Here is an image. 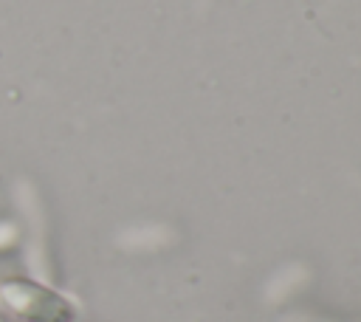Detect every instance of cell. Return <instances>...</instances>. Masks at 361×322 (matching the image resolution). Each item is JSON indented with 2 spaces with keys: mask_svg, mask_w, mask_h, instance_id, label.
Here are the masks:
<instances>
[{
  "mask_svg": "<svg viewBox=\"0 0 361 322\" xmlns=\"http://www.w3.org/2000/svg\"><path fill=\"white\" fill-rule=\"evenodd\" d=\"M0 311H3V305H0Z\"/></svg>",
  "mask_w": 361,
  "mask_h": 322,
  "instance_id": "obj_4",
  "label": "cell"
},
{
  "mask_svg": "<svg viewBox=\"0 0 361 322\" xmlns=\"http://www.w3.org/2000/svg\"><path fill=\"white\" fill-rule=\"evenodd\" d=\"M0 305L28 322H71L73 305L48 282L34 277H11L0 282Z\"/></svg>",
  "mask_w": 361,
  "mask_h": 322,
  "instance_id": "obj_1",
  "label": "cell"
},
{
  "mask_svg": "<svg viewBox=\"0 0 361 322\" xmlns=\"http://www.w3.org/2000/svg\"><path fill=\"white\" fill-rule=\"evenodd\" d=\"M14 198H17V206H20V212H31V206H39V203H37V192H34V189H31L25 181H20V184H17V189H14ZM25 217L31 220V223H28V226H31V240H28V243H42V240H39L42 217H39V215H37V217L25 215Z\"/></svg>",
  "mask_w": 361,
  "mask_h": 322,
  "instance_id": "obj_2",
  "label": "cell"
},
{
  "mask_svg": "<svg viewBox=\"0 0 361 322\" xmlns=\"http://www.w3.org/2000/svg\"><path fill=\"white\" fill-rule=\"evenodd\" d=\"M23 243V223L11 217H0V254L14 251Z\"/></svg>",
  "mask_w": 361,
  "mask_h": 322,
  "instance_id": "obj_3",
  "label": "cell"
}]
</instances>
